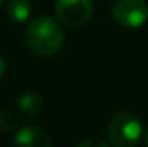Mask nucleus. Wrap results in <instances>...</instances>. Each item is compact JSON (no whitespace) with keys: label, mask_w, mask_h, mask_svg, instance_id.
Returning a JSON list of instances; mask_svg holds the SVG:
<instances>
[{"label":"nucleus","mask_w":148,"mask_h":147,"mask_svg":"<svg viewBox=\"0 0 148 147\" xmlns=\"http://www.w3.org/2000/svg\"><path fill=\"white\" fill-rule=\"evenodd\" d=\"M25 41L35 54L52 55L62 49L65 43V32L58 21L40 16L29 24L25 30Z\"/></svg>","instance_id":"obj_1"},{"label":"nucleus","mask_w":148,"mask_h":147,"mask_svg":"<svg viewBox=\"0 0 148 147\" xmlns=\"http://www.w3.org/2000/svg\"><path fill=\"white\" fill-rule=\"evenodd\" d=\"M109 141L117 147H132L142 136V125L134 114L123 111L110 120L107 127Z\"/></svg>","instance_id":"obj_2"},{"label":"nucleus","mask_w":148,"mask_h":147,"mask_svg":"<svg viewBox=\"0 0 148 147\" xmlns=\"http://www.w3.org/2000/svg\"><path fill=\"white\" fill-rule=\"evenodd\" d=\"M57 21L68 27H80L91 17V0H57L54 6Z\"/></svg>","instance_id":"obj_3"},{"label":"nucleus","mask_w":148,"mask_h":147,"mask_svg":"<svg viewBox=\"0 0 148 147\" xmlns=\"http://www.w3.org/2000/svg\"><path fill=\"white\" fill-rule=\"evenodd\" d=\"M112 16L120 26L137 29L148 21V5L143 0H117L112 6Z\"/></svg>","instance_id":"obj_4"},{"label":"nucleus","mask_w":148,"mask_h":147,"mask_svg":"<svg viewBox=\"0 0 148 147\" xmlns=\"http://www.w3.org/2000/svg\"><path fill=\"white\" fill-rule=\"evenodd\" d=\"M13 144L21 147H49L52 139L40 127H24L13 136Z\"/></svg>","instance_id":"obj_5"},{"label":"nucleus","mask_w":148,"mask_h":147,"mask_svg":"<svg viewBox=\"0 0 148 147\" xmlns=\"http://www.w3.org/2000/svg\"><path fill=\"white\" fill-rule=\"evenodd\" d=\"M17 109H19L21 115H24L25 119H36L40 117L41 112L44 109V101L43 97L36 92H25L19 97L17 100Z\"/></svg>","instance_id":"obj_6"},{"label":"nucleus","mask_w":148,"mask_h":147,"mask_svg":"<svg viewBox=\"0 0 148 147\" xmlns=\"http://www.w3.org/2000/svg\"><path fill=\"white\" fill-rule=\"evenodd\" d=\"M6 14H8L10 19L17 24L25 22L32 14V3L29 0H10Z\"/></svg>","instance_id":"obj_7"},{"label":"nucleus","mask_w":148,"mask_h":147,"mask_svg":"<svg viewBox=\"0 0 148 147\" xmlns=\"http://www.w3.org/2000/svg\"><path fill=\"white\" fill-rule=\"evenodd\" d=\"M17 127V117L13 111L10 109H2L0 111V130L10 133L13 130H16Z\"/></svg>","instance_id":"obj_8"},{"label":"nucleus","mask_w":148,"mask_h":147,"mask_svg":"<svg viewBox=\"0 0 148 147\" xmlns=\"http://www.w3.org/2000/svg\"><path fill=\"white\" fill-rule=\"evenodd\" d=\"M107 146H109L107 141H104L101 138H96V136H90V138L79 142V147H107Z\"/></svg>","instance_id":"obj_9"},{"label":"nucleus","mask_w":148,"mask_h":147,"mask_svg":"<svg viewBox=\"0 0 148 147\" xmlns=\"http://www.w3.org/2000/svg\"><path fill=\"white\" fill-rule=\"evenodd\" d=\"M5 71H6V63H5V60H3V57H0V79L3 78Z\"/></svg>","instance_id":"obj_10"},{"label":"nucleus","mask_w":148,"mask_h":147,"mask_svg":"<svg viewBox=\"0 0 148 147\" xmlns=\"http://www.w3.org/2000/svg\"><path fill=\"white\" fill-rule=\"evenodd\" d=\"M145 144L148 146V128H147V133H145Z\"/></svg>","instance_id":"obj_11"},{"label":"nucleus","mask_w":148,"mask_h":147,"mask_svg":"<svg viewBox=\"0 0 148 147\" xmlns=\"http://www.w3.org/2000/svg\"><path fill=\"white\" fill-rule=\"evenodd\" d=\"M6 2V0H0V5H3V3H5Z\"/></svg>","instance_id":"obj_12"}]
</instances>
